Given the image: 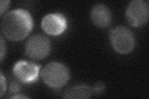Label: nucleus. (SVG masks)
<instances>
[{"instance_id":"obj_6","label":"nucleus","mask_w":149,"mask_h":99,"mask_svg":"<svg viewBox=\"0 0 149 99\" xmlns=\"http://www.w3.org/2000/svg\"><path fill=\"white\" fill-rule=\"evenodd\" d=\"M40 66L34 63L25 61L17 62L13 68L16 77L24 83L34 82L39 77Z\"/></svg>"},{"instance_id":"obj_7","label":"nucleus","mask_w":149,"mask_h":99,"mask_svg":"<svg viewBox=\"0 0 149 99\" xmlns=\"http://www.w3.org/2000/svg\"><path fill=\"white\" fill-rule=\"evenodd\" d=\"M67 22L65 17L59 13L46 15L42 21V27L49 35H58L67 29Z\"/></svg>"},{"instance_id":"obj_12","label":"nucleus","mask_w":149,"mask_h":99,"mask_svg":"<svg viewBox=\"0 0 149 99\" xmlns=\"http://www.w3.org/2000/svg\"><path fill=\"white\" fill-rule=\"evenodd\" d=\"M6 82L5 78L3 76L2 73H1V95L0 96L2 97L4 94V92L6 91Z\"/></svg>"},{"instance_id":"obj_4","label":"nucleus","mask_w":149,"mask_h":99,"mask_svg":"<svg viewBox=\"0 0 149 99\" xmlns=\"http://www.w3.org/2000/svg\"><path fill=\"white\" fill-rule=\"evenodd\" d=\"M26 53L36 60H42L47 56L51 50L50 42L47 37L36 34L31 36L26 44Z\"/></svg>"},{"instance_id":"obj_5","label":"nucleus","mask_w":149,"mask_h":99,"mask_svg":"<svg viewBox=\"0 0 149 99\" xmlns=\"http://www.w3.org/2000/svg\"><path fill=\"white\" fill-rule=\"evenodd\" d=\"M149 7L148 2L135 0L130 2L126 10L128 22L134 27H141L148 21Z\"/></svg>"},{"instance_id":"obj_11","label":"nucleus","mask_w":149,"mask_h":99,"mask_svg":"<svg viewBox=\"0 0 149 99\" xmlns=\"http://www.w3.org/2000/svg\"><path fill=\"white\" fill-rule=\"evenodd\" d=\"M92 90L93 92H95L96 94H101L105 90V85L103 83L99 82L95 84V86L92 89Z\"/></svg>"},{"instance_id":"obj_8","label":"nucleus","mask_w":149,"mask_h":99,"mask_svg":"<svg viewBox=\"0 0 149 99\" xmlns=\"http://www.w3.org/2000/svg\"><path fill=\"white\" fill-rule=\"evenodd\" d=\"M91 17L93 23L100 27H108L111 22V11L104 4H97L93 6Z\"/></svg>"},{"instance_id":"obj_13","label":"nucleus","mask_w":149,"mask_h":99,"mask_svg":"<svg viewBox=\"0 0 149 99\" xmlns=\"http://www.w3.org/2000/svg\"><path fill=\"white\" fill-rule=\"evenodd\" d=\"M9 1H1V4H0V7H1V15H2L4 12H5L6 11V9L9 7Z\"/></svg>"},{"instance_id":"obj_2","label":"nucleus","mask_w":149,"mask_h":99,"mask_svg":"<svg viewBox=\"0 0 149 99\" xmlns=\"http://www.w3.org/2000/svg\"><path fill=\"white\" fill-rule=\"evenodd\" d=\"M41 77L47 86L57 89L67 84L70 78V73L66 66L58 62H52L42 70Z\"/></svg>"},{"instance_id":"obj_3","label":"nucleus","mask_w":149,"mask_h":99,"mask_svg":"<svg viewBox=\"0 0 149 99\" xmlns=\"http://www.w3.org/2000/svg\"><path fill=\"white\" fill-rule=\"evenodd\" d=\"M110 39L113 48L120 54L130 53L136 44L133 33L123 26L117 27L110 31Z\"/></svg>"},{"instance_id":"obj_1","label":"nucleus","mask_w":149,"mask_h":99,"mask_svg":"<svg viewBox=\"0 0 149 99\" xmlns=\"http://www.w3.org/2000/svg\"><path fill=\"white\" fill-rule=\"evenodd\" d=\"M32 27L33 20L30 13L22 9L8 12L1 22L3 34L12 41H20L26 38Z\"/></svg>"},{"instance_id":"obj_10","label":"nucleus","mask_w":149,"mask_h":99,"mask_svg":"<svg viewBox=\"0 0 149 99\" xmlns=\"http://www.w3.org/2000/svg\"><path fill=\"white\" fill-rule=\"evenodd\" d=\"M20 91H21L20 85L16 81H13L10 84V86H9V93L11 94H15V95H17V93L19 92Z\"/></svg>"},{"instance_id":"obj_14","label":"nucleus","mask_w":149,"mask_h":99,"mask_svg":"<svg viewBox=\"0 0 149 99\" xmlns=\"http://www.w3.org/2000/svg\"><path fill=\"white\" fill-rule=\"evenodd\" d=\"M1 60H3L4 56L5 55V51H6V46H5V42H4L3 37H1Z\"/></svg>"},{"instance_id":"obj_9","label":"nucleus","mask_w":149,"mask_h":99,"mask_svg":"<svg viewBox=\"0 0 149 99\" xmlns=\"http://www.w3.org/2000/svg\"><path fill=\"white\" fill-rule=\"evenodd\" d=\"M93 93L92 89L86 85H78L65 92L64 97L66 98H88Z\"/></svg>"},{"instance_id":"obj_15","label":"nucleus","mask_w":149,"mask_h":99,"mask_svg":"<svg viewBox=\"0 0 149 99\" xmlns=\"http://www.w3.org/2000/svg\"><path fill=\"white\" fill-rule=\"evenodd\" d=\"M11 98H27V97H26V96H21V95H19V94H17V95L11 97Z\"/></svg>"}]
</instances>
